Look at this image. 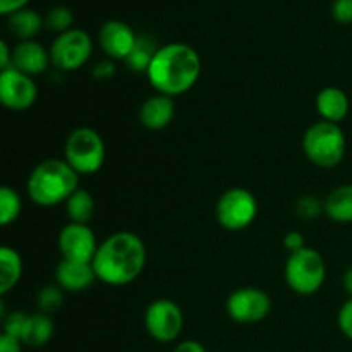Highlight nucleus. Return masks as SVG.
<instances>
[{
	"mask_svg": "<svg viewBox=\"0 0 352 352\" xmlns=\"http://www.w3.org/2000/svg\"><path fill=\"white\" fill-rule=\"evenodd\" d=\"M201 58L186 43H167L158 48L146 71L150 85L170 98L189 91L198 82Z\"/></svg>",
	"mask_w": 352,
	"mask_h": 352,
	"instance_id": "nucleus-2",
	"label": "nucleus"
},
{
	"mask_svg": "<svg viewBox=\"0 0 352 352\" xmlns=\"http://www.w3.org/2000/svg\"><path fill=\"white\" fill-rule=\"evenodd\" d=\"M43 23L45 21L41 19L40 14L33 9H28V7L7 16V28L21 41L33 40L43 28Z\"/></svg>",
	"mask_w": 352,
	"mask_h": 352,
	"instance_id": "nucleus-19",
	"label": "nucleus"
},
{
	"mask_svg": "<svg viewBox=\"0 0 352 352\" xmlns=\"http://www.w3.org/2000/svg\"><path fill=\"white\" fill-rule=\"evenodd\" d=\"M30 0H0V14L2 16H10L17 10L26 9Z\"/></svg>",
	"mask_w": 352,
	"mask_h": 352,
	"instance_id": "nucleus-33",
	"label": "nucleus"
},
{
	"mask_svg": "<svg viewBox=\"0 0 352 352\" xmlns=\"http://www.w3.org/2000/svg\"><path fill=\"white\" fill-rule=\"evenodd\" d=\"M342 284H344V289H346L347 294L352 298V268L344 274V278H342Z\"/></svg>",
	"mask_w": 352,
	"mask_h": 352,
	"instance_id": "nucleus-37",
	"label": "nucleus"
},
{
	"mask_svg": "<svg viewBox=\"0 0 352 352\" xmlns=\"http://www.w3.org/2000/svg\"><path fill=\"white\" fill-rule=\"evenodd\" d=\"M285 282L301 296H313L322 289L327 277V265L322 254L311 248L292 253L285 263Z\"/></svg>",
	"mask_w": 352,
	"mask_h": 352,
	"instance_id": "nucleus-6",
	"label": "nucleus"
},
{
	"mask_svg": "<svg viewBox=\"0 0 352 352\" xmlns=\"http://www.w3.org/2000/svg\"><path fill=\"white\" fill-rule=\"evenodd\" d=\"M325 215L337 223L352 222V184H344L333 189L323 201Z\"/></svg>",
	"mask_w": 352,
	"mask_h": 352,
	"instance_id": "nucleus-18",
	"label": "nucleus"
},
{
	"mask_svg": "<svg viewBox=\"0 0 352 352\" xmlns=\"http://www.w3.org/2000/svg\"><path fill=\"white\" fill-rule=\"evenodd\" d=\"M55 280L64 291L82 292L91 287L96 280V274L93 263L62 260L55 268Z\"/></svg>",
	"mask_w": 352,
	"mask_h": 352,
	"instance_id": "nucleus-14",
	"label": "nucleus"
},
{
	"mask_svg": "<svg viewBox=\"0 0 352 352\" xmlns=\"http://www.w3.org/2000/svg\"><path fill=\"white\" fill-rule=\"evenodd\" d=\"M98 246L95 232L85 223L71 222L58 234V250H60L62 260L91 263Z\"/></svg>",
	"mask_w": 352,
	"mask_h": 352,
	"instance_id": "nucleus-12",
	"label": "nucleus"
},
{
	"mask_svg": "<svg viewBox=\"0 0 352 352\" xmlns=\"http://www.w3.org/2000/svg\"><path fill=\"white\" fill-rule=\"evenodd\" d=\"M174 352H206V349L203 347V344L196 342V340H184L175 346Z\"/></svg>",
	"mask_w": 352,
	"mask_h": 352,
	"instance_id": "nucleus-36",
	"label": "nucleus"
},
{
	"mask_svg": "<svg viewBox=\"0 0 352 352\" xmlns=\"http://www.w3.org/2000/svg\"><path fill=\"white\" fill-rule=\"evenodd\" d=\"M72 23H74V16H72L71 9L64 6H57L54 9L48 10L47 17H45V24L50 31L62 34L65 31L72 30Z\"/></svg>",
	"mask_w": 352,
	"mask_h": 352,
	"instance_id": "nucleus-26",
	"label": "nucleus"
},
{
	"mask_svg": "<svg viewBox=\"0 0 352 352\" xmlns=\"http://www.w3.org/2000/svg\"><path fill=\"white\" fill-rule=\"evenodd\" d=\"M64 160L79 175L96 174L105 164V143L91 127H78L65 140Z\"/></svg>",
	"mask_w": 352,
	"mask_h": 352,
	"instance_id": "nucleus-5",
	"label": "nucleus"
},
{
	"mask_svg": "<svg viewBox=\"0 0 352 352\" xmlns=\"http://www.w3.org/2000/svg\"><path fill=\"white\" fill-rule=\"evenodd\" d=\"M184 327V315L172 299H157L144 313V329L157 342L167 344L179 339Z\"/></svg>",
	"mask_w": 352,
	"mask_h": 352,
	"instance_id": "nucleus-9",
	"label": "nucleus"
},
{
	"mask_svg": "<svg viewBox=\"0 0 352 352\" xmlns=\"http://www.w3.org/2000/svg\"><path fill=\"white\" fill-rule=\"evenodd\" d=\"M64 289L60 285H45L40 292H38V308L40 313L50 315L55 313L62 305H64Z\"/></svg>",
	"mask_w": 352,
	"mask_h": 352,
	"instance_id": "nucleus-25",
	"label": "nucleus"
},
{
	"mask_svg": "<svg viewBox=\"0 0 352 352\" xmlns=\"http://www.w3.org/2000/svg\"><path fill=\"white\" fill-rule=\"evenodd\" d=\"M305 236L298 230H292V232H287L284 237V248L289 251V253H298V251L305 250Z\"/></svg>",
	"mask_w": 352,
	"mask_h": 352,
	"instance_id": "nucleus-31",
	"label": "nucleus"
},
{
	"mask_svg": "<svg viewBox=\"0 0 352 352\" xmlns=\"http://www.w3.org/2000/svg\"><path fill=\"white\" fill-rule=\"evenodd\" d=\"M23 275V260L19 253L9 246L0 248V294L12 291Z\"/></svg>",
	"mask_w": 352,
	"mask_h": 352,
	"instance_id": "nucleus-21",
	"label": "nucleus"
},
{
	"mask_svg": "<svg viewBox=\"0 0 352 352\" xmlns=\"http://www.w3.org/2000/svg\"><path fill=\"white\" fill-rule=\"evenodd\" d=\"M337 323H339L340 332H342L347 339L352 340V298L349 301L344 302L342 308L339 309Z\"/></svg>",
	"mask_w": 352,
	"mask_h": 352,
	"instance_id": "nucleus-30",
	"label": "nucleus"
},
{
	"mask_svg": "<svg viewBox=\"0 0 352 352\" xmlns=\"http://www.w3.org/2000/svg\"><path fill=\"white\" fill-rule=\"evenodd\" d=\"M52 64L60 71H78L93 54V40L86 31L72 30L58 34L50 47Z\"/></svg>",
	"mask_w": 352,
	"mask_h": 352,
	"instance_id": "nucleus-8",
	"label": "nucleus"
},
{
	"mask_svg": "<svg viewBox=\"0 0 352 352\" xmlns=\"http://www.w3.org/2000/svg\"><path fill=\"white\" fill-rule=\"evenodd\" d=\"M296 212L298 215H301L302 219L313 220L320 215V213H325V208H323V203L320 199L313 198V196H305L298 201L296 205Z\"/></svg>",
	"mask_w": 352,
	"mask_h": 352,
	"instance_id": "nucleus-28",
	"label": "nucleus"
},
{
	"mask_svg": "<svg viewBox=\"0 0 352 352\" xmlns=\"http://www.w3.org/2000/svg\"><path fill=\"white\" fill-rule=\"evenodd\" d=\"M272 311V299L258 287H241L227 298V315L243 325L263 322Z\"/></svg>",
	"mask_w": 352,
	"mask_h": 352,
	"instance_id": "nucleus-10",
	"label": "nucleus"
},
{
	"mask_svg": "<svg viewBox=\"0 0 352 352\" xmlns=\"http://www.w3.org/2000/svg\"><path fill=\"white\" fill-rule=\"evenodd\" d=\"M113 74H116V65L110 60L98 62V64L95 65V69H93V76H95L96 79H109L112 78Z\"/></svg>",
	"mask_w": 352,
	"mask_h": 352,
	"instance_id": "nucleus-34",
	"label": "nucleus"
},
{
	"mask_svg": "<svg viewBox=\"0 0 352 352\" xmlns=\"http://www.w3.org/2000/svg\"><path fill=\"white\" fill-rule=\"evenodd\" d=\"M52 62L50 52L34 40L19 41L12 50V67L28 76H38L47 71Z\"/></svg>",
	"mask_w": 352,
	"mask_h": 352,
	"instance_id": "nucleus-15",
	"label": "nucleus"
},
{
	"mask_svg": "<svg viewBox=\"0 0 352 352\" xmlns=\"http://www.w3.org/2000/svg\"><path fill=\"white\" fill-rule=\"evenodd\" d=\"M38 98V88L31 76L16 67L0 71V102L14 112L31 109Z\"/></svg>",
	"mask_w": 352,
	"mask_h": 352,
	"instance_id": "nucleus-11",
	"label": "nucleus"
},
{
	"mask_svg": "<svg viewBox=\"0 0 352 352\" xmlns=\"http://www.w3.org/2000/svg\"><path fill=\"white\" fill-rule=\"evenodd\" d=\"M0 352H23V342L9 333L0 336Z\"/></svg>",
	"mask_w": 352,
	"mask_h": 352,
	"instance_id": "nucleus-32",
	"label": "nucleus"
},
{
	"mask_svg": "<svg viewBox=\"0 0 352 352\" xmlns=\"http://www.w3.org/2000/svg\"><path fill=\"white\" fill-rule=\"evenodd\" d=\"M54 332L55 325L50 316L45 315V313H34V315L28 316L21 342L30 347H41L50 342Z\"/></svg>",
	"mask_w": 352,
	"mask_h": 352,
	"instance_id": "nucleus-20",
	"label": "nucleus"
},
{
	"mask_svg": "<svg viewBox=\"0 0 352 352\" xmlns=\"http://www.w3.org/2000/svg\"><path fill=\"white\" fill-rule=\"evenodd\" d=\"M31 201L43 208L65 203L79 189V174L60 158H48L38 164L28 177Z\"/></svg>",
	"mask_w": 352,
	"mask_h": 352,
	"instance_id": "nucleus-3",
	"label": "nucleus"
},
{
	"mask_svg": "<svg viewBox=\"0 0 352 352\" xmlns=\"http://www.w3.org/2000/svg\"><path fill=\"white\" fill-rule=\"evenodd\" d=\"M258 215V201L251 191L244 188L227 189L215 206L217 222L230 232L248 229Z\"/></svg>",
	"mask_w": 352,
	"mask_h": 352,
	"instance_id": "nucleus-7",
	"label": "nucleus"
},
{
	"mask_svg": "<svg viewBox=\"0 0 352 352\" xmlns=\"http://www.w3.org/2000/svg\"><path fill=\"white\" fill-rule=\"evenodd\" d=\"M96 212L95 198L86 189L79 188L71 198L65 201V213L74 223H85L88 226Z\"/></svg>",
	"mask_w": 352,
	"mask_h": 352,
	"instance_id": "nucleus-22",
	"label": "nucleus"
},
{
	"mask_svg": "<svg viewBox=\"0 0 352 352\" xmlns=\"http://www.w3.org/2000/svg\"><path fill=\"white\" fill-rule=\"evenodd\" d=\"M302 150L316 167L333 168L346 157V134L339 124L320 120L302 136Z\"/></svg>",
	"mask_w": 352,
	"mask_h": 352,
	"instance_id": "nucleus-4",
	"label": "nucleus"
},
{
	"mask_svg": "<svg viewBox=\"0 0 352 352\" xmlns=\"http://www.w3.org/2000/svg\"><path fill=\"white\" fill-rule=\"evenodd\" d=\"M332 16L337 23L351 24L352 23V0H333Z\"/></svg>",
	"mask_w": 352,
	"mask_h": 352,
	"instance_id": "nucleus-29",
	"label": "nucleus"
},
{
	"mask_svg": "<svg viewBox=\"0 0 352 352\" xmlns=\"http://www.w3.org/2000/svg\"><path fill=\"white\" fill-rule=\"evenodd\" d=\"M175 117V105L174 100L167 95H153L141 105L140 109V120L146 129L150 131H162Z\"/></svg>",
	"mask_w": 352,
	"mask_h": 352,
	"instance_id": "nucleus-16",
	"label": "nucleus"
},
{
	"mask_svg": "<svg viewBox=\"0 0 352 352\" xmlns=\"http://www.w3.org/2000/svg\"><path fill=\"white\" fill-rule=\"evenodd\" d=\"M91 263L100 282L120 287L141 275L146 265V248L136 234L120 230L100 244Z\"/></svg>",
	"mask_w": 352,
	"mask_h": 352,
	"instance_id": "nucleus-1",
	"label": "nucleus"
},
{
	"mask_svg": "<svg viewBox=\"0 0 352 352\" xmlns=\"http://www.w3.org/2000/svg\"><path fill=\"white\" fill-rule=\"evenodd\" d=\"M28 316L30 315H26V313L23 311H12L10 315H7L6 320H3V333H9V336L21 340L24 327H26Z\"/></svg>",
	"mask_w": 352,
	"mask_h": 352,
	"instance_id": "nucleus-27",
	"label": "nucleus"
},
{
	"mask_svg": "<svg viewBox=\"0 0 352 352\" xmlns=\"http://www.w3.org/2000/svg\"><path fill=\"white\" fill-rule=\"evenodd\" d=\"M138 34L122 21H107L98 33V41L105 55L116 60H126L138 43Z\"/></svg>",
	"mask_w": 352,
	"mask_h": 352,
	"instance_id": "nucleus-13",
	"label": "nucleus"
},
{
	"mask_svg": "<svg viewBox=\"0 0 352 352\" xmlns=\"http://www.w3.org/2000/svg\"><path fill=\"white\" fill-rule=\"evenodd\" d=\"M12 67V52H10L9 45L6 40L0 41V71Z\"/></svg>",
	"mask_w": 352,
	"mask_h": 352,
	"instance_id": "nucleus-35",
	"label": "nucleus"
},
{
	"mask_svg": "<svg viewBox=\"0 0 352 352\" xmlns=\"http://www.w3.org/2000/svg\"><path fill=\"white\" fill-rule=\"evenodd\" d=\"M21 210H23V201L16 189L2 186L0 188V223L3 227L14 223L19 217Z\"/></svg>",
	"mask_w": 352,
	"mask_h": 352,
	"instance_id": "nucleus-23",
	"label": "nucleus"
},
{
	"mask_svg": "<svg viewBox=\"0 0 352 352\" xmlns=\"http://www.w3.org/2000/svg\"><path fill=\"white\" fill-rule=\"evenodd\" d=\"M316 110L322 120L339 124L349 113V98L344 89L329 86L316 95Z\"/></svg>",
	"mask_w": 352,
	"mask_h": 352,
	"instance_id": "nucleus-17",
	"label": "nucleus"
},
{
	"mask_svg": "<svg viewBox=\"0 0 352 352\" xmlns=\"http://www.w3.org/2000/svg\"><path fill=\"white\" fill-rule=\"evenodd\" d=\"M158 48L151 43V40L148 38L140 36L138 38V43L134 47L133 54L126 58V64L133 69L134 72H144L146 74L148 67L151 64V58L157 54Z\"/></svg>",
	"mask_w": 352,
	"mask_h": 352,
	"instance_id": "nucleus-24",
	"label": "nucleus"
}]
</instances>
